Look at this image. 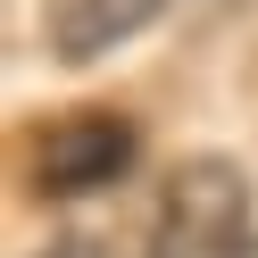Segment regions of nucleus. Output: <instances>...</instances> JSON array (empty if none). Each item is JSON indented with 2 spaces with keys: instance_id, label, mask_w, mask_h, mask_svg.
Masks as SVG:
<instances>
[{
  "instance_id": "f257e3e1",
  "label": "nucleus",
  "mask_w": 258,
  "mask_h": 258,
  "mask_svg": "<svg viewBox=\"0 0 258 258\" xmlns=\"http://www.w3.org/2000/svg\"><path fill=\"white\" fill-rule=\"evenodd\" d=\"M250 241V175L233 158H183L158 183L150 258H233Z\"/></svg>"
},
{
  "instance_id": "f03ea898",
  "label": "nucleus",
  "mask_w": 258,
  "mask_h": 258,
  "mask_svg": "<svg viewBox=\"0 0 258 258\" xmlns=\"http://www.w3.org/2000/svg\"><path fill=\"white\" fill-rule=\"evenodd\" d=\"M134 158H142V125L125 117V108H75V117H58L50 134H42L34 191H50V200H92V191L125 183Z\"/></svg>"
},
{
  "instance_id": "7ed1b4c3",
  "label": "nucleus",
  "mask_w": 258,
  "mask_h": 258,
  "mask_svg": "<svg viewBox=\"0 0 258 258\" xmlns=\"http://www.w3.org/2000/svg\"><path fill=\"white\" fill-rule=\"evenodd\" d=\"M158 17H167V0H58L50 9V50L67 67H92V58H108L117 42H134Z\"/></svg>"
},
{
  "instance_id": "20e7f679",
  "label": "nucleus",
  "mask_w": 258,
  "mask_h": 258,
  "mask_svg": "<svg viewBox=\"0 0 258 258\" xmlns=\"http://www.w3.org/2000/svg\"><path fill=\"white\" fill-rule=\"evenodd\" d=\"M42 258H108V250H100V241H50Z\"/></svg>"
},
{
  "instance_id": "39448f33",
  "label": "nucleus",
  "mask_w": 258,
  "mask_h": 258,
  "mask_svg": "<svg viewBox=\"0 0 258 258\" xmlns=\"http://www.w3.org/2000/svg\"><path fill=\"white\" fill-rule=\"evenodd\" d=\"M233 258H258V233H250V241H241V250H233Z\"/></svg>"
}]
</instances>
